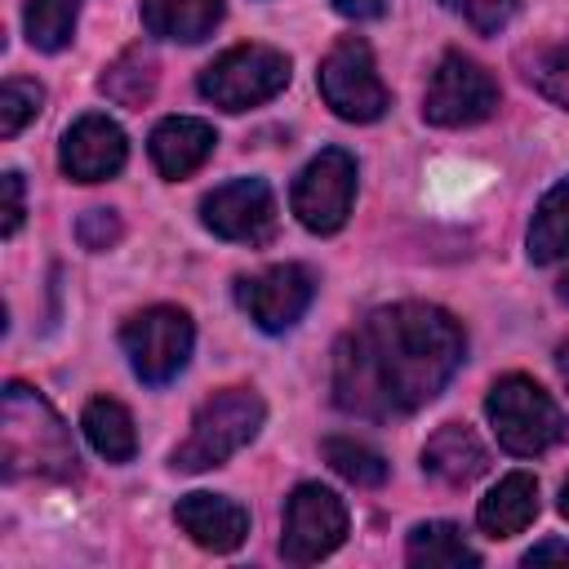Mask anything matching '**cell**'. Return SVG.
<instances>
[{
	"label": "cell",
	"instance_id": "obj_1",
	"mask_svg": "<svg viewBox=\"0 0 569 569\" xmlns=\"http://www.w3.org/2000/svg\"><path fill=\"white\" fill-rule=\"evenodd\" d=\"M467 356L458 320L427 302L369 311L333 351V405L391 418L431 405Z\"/></svg>",
	"mask_w": 569,
	"mask_h": 569
},
{
	"label": "cell",
	"instance_id": "obj_2",
	"mask_svg": "<svg viewBox=\"0 0 569 569\" xmlns=\"http://www.w3.org/2000/svg\"><path fill=\"white\" fill-rule=\"evenodd\" d=\"M76 476V445L62 418L49 409L44 396H36L22 382L4 387V476Z\"/></svg>",
	"mask_w": 569,
	"mask_h": 569
},
{
	"label": "cell",
	"instance_id": "obj_3",
	"mask_svg": "<svg viewBox=\"0 0 569 569\" xmlns=\"http://www.w3.org/2000/svg\"><path fill=\"white\" fill-rule=\"evenodd\" d=\"M262 418H267V405H262L258 391H249V387H222V391H213L196 409L187 440L173 449V471H209V467H222L231 453H240L258 436Z\"/></svg>",
	"mask_w": 569,
	"mask_h": 569
},
{
	"label": "cell",
	"instance_id": "obj_4",
	"mask_svg": "<svg viewBox=\"0 0 569 569\" xmlns=\"http://www.w3.org/2000/svg\"><path fill=\"white\" fill-rule=\"evenodd\" d=\"M485 413H489V427L498 436V445L507 453H520V458H533V453H547L551 445L565 440V413L560 405L525 373H507L489 387V400H485Z\"/></svg>",
	"mask_w": 569,
	"mask_h": 569
},
{
	"label": "cell",
	"instance_id": "obj_5",
	"mask_svg": "<svg viewBox=\"0 0 569 569\" xmlns=\"http://www.w3.org/2000/svg\"><path fill=\"white\" fill-rule=\"evenodd\" d=\"M289 84V58L271 44H236L200 71V93L222 111L271 102Z\"/></svg>",
	"mask_w": 569,
	"mask_h": 569
},
{
	"label": "cell",
	"instance_id": "obj_6",
	"mask_svg": "<svg viewBox=\"0 0 569 569\" xmlns=\"http://www.w3.org/2000/svg\"><path fill=\"white\" fill-rule=\"evenodd\" d=\"M191 342H196V329L182 307H147L120 325V347L133 373L151 387H164L187 369Z\"/></svg>",
	"mask_w": 569,
	"mask_h": 569
},
{
	"label": "cell",
	"instance_id": "obj_7",
	"mask_svg": "<svg viewBox=\"0 0 569 569\" xmlns=\"http://www.w3.org/2000/svg\"><path fill=\"white\" fill-rule=\"evenodd\" d=\"M320 93L333 107V116L351 124H369L391 107V93L373 67V53L360 36H342L325 62H320Z\"/></svg>",
	"mask_w": 569,
	"mask_h": 569
},
{
	"label": "cell",
	"instance_id": "obj_8",
	"mask_svg": "<svg viewBox=\"0 0 569 569\" xmlns=\"http://www.w3.org/2000/svg\"><path fill=\"white\" fill-rule=\"evenodd\" d=\"M498 111V80L467 53H445L440 67L427 80L422 93V116L440 129H462L480 124Z\"/></svg>",
	"mask_w": 569,
	"mask_h": 569
},
{
	"label": "cell",
	"instance_id": "obj_9",
	"mask_svg": "<svg viewBox=\"0 0 569 569\" xmlns=\"http://www.w3.org/2000/svg\"><path fill=\"white\" fill-rule=\"evenodd\" d=\"M356 200V160L342 147H325L316 160H307V169L293 178L289 204L298 213V222L316 236H333Z\"/></svg>",
	"mask_w": 569,
	"mask_h": 569
},
{
	"label": "cell",
	"instance_id": "obj_10",
	"mask_svg": "<svg viewBox=\"0 0 569 569\" xmlns=\"http://www.w3.org/2000/svg\"><path fill=\"white\" fill-rule=\"evenodd\" d=\"M347 538V507L325 485H298L284 502V533L280 556L289 565H316L329 551H338Z\"/></svg>",
	"mask_w": 569,
	"mask_h": 569
},
{
	"label": "cell",
	"instance_id": "obj_11",
	"mask_svg": "<svg viewBox=\"0 0 569 569\" xmlns=\"http://www.w3.org/2000/svg\"><path fill=\"white\" fill-rule=\"evenodd\" d=\"M311 298H316V280H311V271L298 267V262L267 267V271L244 276V280L236 284V302H240V307L249 311V320H253L258 329H267V333L293 329V325L307 316Z\"/></svg>",
	"mask_w": 569,
	"mask_h": 569
},
{
	"label": "cell",
	"instance_id": "obj_12",
	"mask_svg": "<svg viewBox=\"0 0 569 569\" xmlns=\"http://www.w3.org/2000/svg\"><path fill=\"white\" fill-rule=\"evenodd\" d=\"M200 218L213 236L240 240V244H262L276 231V196L262 178H236L213 187L200 200Z\"/></svg>",
	"mask_w": 569,
	"mask_h": 569
},
{
	"label": "cell",
	"instance_id": "obj_13",
	"mask_svg": "<svg viewBox=\"0 0 569 569\" xmlns=\"http://www.w3.org/2000/svg\"><path fill=\"white\" fill-rule=\"evenodd\" d=\"M124 156H129V142L111 116H80L58 147V164L71 182H102L124 169Z\"/></svg>",
	"mask_w": 569,
	"mask_h": 569
},
{
	"label": "cell",
	"instance_id": "obj_14",
	"mask_svg": "<svg viewBox=\"0 0 569 569\" xmlns=\"http://www.w3.org/2000/svg\"><path fill=\"white\" fill-rule=\"evenodd\" d=\"M178 529L204 551H236L249 538V511L222 493H187L173 507Z\"/></svg>",
	"mask_w": 569,
	"mask_h": 569
},
{
	"label": "cell",
	"instance_id": "obj_15",
	"mask_svg": "<svg viewBox=\"0 0 569 569\" xmlns=\"http://www.w3.org/2000/svg\"><path fill=\"white\" fill-rule=\"evenodd\" d=\"M147 147H151V164L160 169V178L178 182V178L196 173L213 156L218 133H213V124H204L196 116H169V120H160L151 129Z\"/></svg>",
	"mask_w": 569,
	"mask_h": 569
},
{
	"label": "cell",
	"instance_id": "obj_16",
	"mask_svg": "<svg viewBox=\"0 0 569 569\" xmlns=\"http://www.w3.org/2000/svg\"><path fill=\"white\" fill-rule=\"evenodd\" d=\"M422 471L436 476L449 489H467L471 480H480L489 471V453L476 440L471 427L462 422H445L427 445H422Z\"/></svg>",
	"mask_w": 569,
	"mask_h": 569
},
{
	"label": "cell",
	"instance_id": "obj_17",
	"mask_svg": "<svg viewBox=\"0 0 569 569\" xmlns=\"http://www.w3.org/2000/svg\"><path fill=\"white\" fill-rule=\"evenodd\" d=\"M533 516H538V480L529 471L502 476L480 498V511H476V520H480V529L489 538H516V533H525L533 525Z\"/></svg>",
	"mask_w": 569,
	"mask_h": 569
},
{
	"label": "cell",
	"instance_id": "obj_18",
	"mask_svg": "<svg viewBox=\"0 0 569 569\" xmlns=\"http://www.w3.org/2000/svg\"><path fill=\"white\" fill-rule=\"evenodd\" d=\"M142 22L160 40L196 44L222 22V0H142Z\"/></svg>",
	"mask_w": 569,
	"mask_h": 569
},
{
	"label": "cell",
	"instance_id": "obj_19",
	"mask_svg": "<svg viewBox=\"0 0 569 569\" xmlns=\"http://www.w3.org/2000/svg\"><path fill=\"white\" fill-rule=\"evenodd\" d=\"M80 427H84V440L107 458V462H129L133 449H138V431H133V418L120 400L111 396H98L84 405L80 413Z\"/></svg>",
	"mask_w": 569,
	"mask_h": 569
},
{
	"label": "cell",
	"instance_id": "obj_20",
	"mask_svg": "<svg viewBox=\"0 0 569 569\" xmlns=\"http://www.w3.org/2000/svg\"><path fill=\"white\" fill-rule=\"evenodd\" d=\"M405 560L413 569H462V565H480V556L467 547L462 529L449 520H427L409 533L405 542Z\"/></svg>",
	"mask_w": 569,
	"mask_h": 569
},
{
	"label": "cell",
	"instance_id": "obj_21",
	"mask_svg": "<svg viewBox=\"0 0 569 569\" xmlns=\"http://www.w3.org/2000/svg\"><path fill=\"white\" fill-rule=\"evenodd\" d=\"M569 253V178L556 182L538 209H533V222H529V258L533 262H560Z\"/></svg>",
	"mask_w": 569,
	"mask_h": 569
},
{
	"label": "cell",
	"instance_id": "obj_22",
	"mask_svg": "<svg viewBox=\"0 0 569 569\" xmlns=\"http://www.w3.org/2000/svg\"><path fill=\"white\" fill-rule=\"evenodd\" d=\"M520 71H525V80L542 98H551L556 107L569 111V31H560L556 40H542V44L525 49L520 53Z\"/></svg>",
	"mask_w": 569,
	"mask_h": 569
},
{
	"label": "cell",
	"instance_id": "obj_23",
	"mask_svg": "<svg viewBox=\"0 0 569 569\" xmlns=\"http://www.w3.org/2000/svg\"><path fill=\"white\" fill-rule=\"evenodd\" d=\"M98 89H102L111 102H120V107H142V102H151V93H156V58H151L142 44L124 49V53L102 71Z\"/></svg>",
	"mask_w": 569,
	"mask_h": 569
},
{
	"label": "cell",
	"instance_id": "obj_24",
	"mask_svg": "<svg viewBox=\"0 0 569 569\" xmlns=\"http://www.w3.org/2000/svg\"><path fill=\"white\" fill-rule=\"evenodd\" d=\"M76 18H80V0H27L22 27H27V40H31L36 49L58 53V49L71 44Z\"/></svg>",
	"mask_w": 569,
	"mask_h": 569
},
{
	"label": "cell",
	"instance_id": "obj_25",
	"mask_svg": "<svg viewBox=\"0 0 569 569\" xmlns=\"http://www.w3.org/2000/svg\"><path fill=\"white\" fill-rule=\"evenodd\" d=\"M320 453H325V462H329L342 480H351V485H360V489H373V485L387 480V458H382L378 449H369L365 440L329 436V440L320 445Z\"/></svg>",
	"mask_w": 569,
	"mask_h": 569
},
{
	"label": "cell",
	"instance_id": "obj_26",
	"mask_svg": "<svg viewBox=\"0 0 569 569\" xmlns=\"http://www.w3.org/2000/svg\"><path fill=\"white\" fill-rule=\"evenodd\" d=\"M40 102H44V89L36 80H18V76L4 80V89H0V138L22 133L27 120H36Z\"/></svg>",
	"mask_w": 569,
	"mask_h": 569
},
{
	"label": "cell",
	"instance_id": "obj_27",
	"mask_svg": "<svg viewBox=\"0 0 569 569\" xmlns=\"http://www.w3.org/2000/svg\"><path fill=\"white\" fill-rule=\"evenodd\" d=\"M449 13H458L471 31H480V36H498L511 18H516V9H520V0H440Z\"/></svg>",
	"mask_w": 569,
	"mask_h": 569
},
{
	"label": "cell",
	"instance_id": "obj_28",
	"mask_svg": "<svg viewBox=\"0 0 569 569\" xmlns=\"http://www.w3.org/2000/svg\"><path fill=\"white\" fill-rule=\"evenodd\" d=\"M76 236H80L84 249L102 253V249H111V244L124 236V227H120V213H116V209H89V213L76 222Z\"/></svg>",
	"mask_w": 569,
	"mask_h": 569
},
{
	"label": "cell",
	"instance_id": "obj_29",
	"mask_svg": "<svg viewBox=\"0 0 569 569\" xmlns=\"http://www.w3.org/2000/svg\"><path fill=\"white\" fill-rule=\"evenodd\" d=\"M0 196H4V222H0V236H13L18 227H22V173H13V169H4L0 173Z\"/></svg>",
	"mask_w": 569,
	"mask_h": 569
},
{
	"label": "cell",
	"instance_id": "obj_30",
	"mask_svg": "<svg viewBox=\"0 0 569 569\" xmlns=\"http://www.w3.org/2000/svg\"><path fill=\"white\" fill-rule=\"evenodd\" d=\"M547 560L569 565V542H538V547L525 551V565H529V569H533V565H547Z\"/></svg>",
	"mask_w": 569,
	"mask_h": 569
},
{
	"label": "cell",
	"instance_id": "obj_31",
	"mask_svg": "<svg viewBox=\"0 0 569 569\" xmlns=\"http://www.w3.org/2000/svg\"><path fill=\"white\" fill-rule=\"evenodd\" d=\"M342 18H378L387 9V0H329Z\"/></svg>",
	"mask_w": 569,
	"mask_h": 569
},
{
	"label": "cell",
	"instance_id": "obj_32",
	"mask_svg": "<svg viewBox=\"0 0 569 569\" xmlns=\"http://www.w3.org/2000/svg\"><path fill=\"white\" fill-rule=\"evenodd\" d=\"M556 365H560V378H565V387H569V342H560V351H556Z\"/></svg>",
	"mask_w": 569,
	"mask_h": 569
},
{
	"label": "cell",
	"instance_id": "obj_33",
	"mask_svg": "<svg viewBox=\"0 0 569 569\" xmlns=\"http://www.w3.org/2000/svg\"><path fill=\"white\" fill-rule=\"evenodd\" d=\"M560 511L569 516V480H565V489H560Z\"/></svg>",
	"mask_w": 569,
	"mask_h": 569
},
{
	"label": "cell",
	"instance_id": "obj_34",
	"mask_svg": "<svg viewBox=\"0 0 569 569\" xmlns=\"http://www.w3.org/2000/svg\"><path fill=\"white\" fill-rule=\"evenodd\" d=\"M560 293H565V298H569V276H565V280H560Z\"/></svg>",
	"mask_w": 569,
	"mask_h": 569
}]
</instances>
